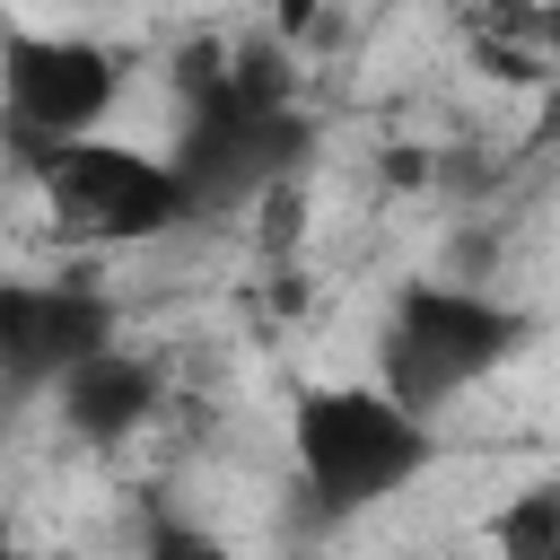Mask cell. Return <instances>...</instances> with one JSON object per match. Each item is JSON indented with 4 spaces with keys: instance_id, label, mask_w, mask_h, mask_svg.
Wrapping results in <instances>:
<instances>
[{
    "instance_id": "6da1fadb",
    "label": "cell",
    "mask_w": 560,
    "mask_h": 560,
    "mask_svg": "<svg viewBox=\"0 0 560 560\" xmlns=\"http://www.w3.org/2000/svg\"><path fill=\"white\" fill-rule=\"evenodd\" d=\"M315 149V114L289 96V70L271 52H192L184 70V122H175V166L192 184L201 219L271 201Z\"/></svg>"
},
{
    "instance_id": "52a82bcc",
    "label": "cell",
    "mask_w": 560,
    "mask_h": 560,
    "mask_svg": "<svg viewBox=\"0 0 560 560\" xmlns=\"http://www.w3.org/2000/svg\"><path fill=\"white\" fill-rule=\"evenodd\" d=\"M158 402H166V376H158V359H140V350H96V359H79L61 385H52V411H61V429L79 438V446H122V438H140L149 420H158Z\"/></svg>"
},
{
    "instance_id": "8992f818",
    "label": "cell",
    "mask_w": 560,
    "mask_h": 560,
    "mask_svg": "<svg viewBox=\"0 0 560 560\" xmlns=\"http://www.w3.org/2000/svg\"><path fill=\"white\" fill-rule=\"evenodd\" d=\"M114 332H122V306L88 271H70V280H9L0 289V368H9L18 402L52 394L79 359L114 350Z\"/></svg>"
},
{
    "instance_id": "277c9868",
    "label": "cell",
    "mask_w": 560,
    "mask_h": 560,
    "mask_svg": "<svg viewBox=\"0 0 560 560\" xmlns=\"http://www.w3.org/2000/svg\"><path fill=\"white\" fill-rule=\"evenodd\" d=\"M18 175L35 184L44 219L61 245L79 254H122V245H158L175 228H192V184L166 149H131V140H52V149H26Z\"/></svg>"
},
{
    "instance_id": "7a4b0ae2",
    "label": "cell",
    "mask_w": 560,
    "mask_h": 560,
    "mask_svg": "<svg viewBox=\"0 0 560 560\" xmlns=\"http://www.w3.org/2000/svg\"><path fill=\"white\" fill-rule=\"evenodd\" d=\"M289 464L315 525L376 516L438 464V420H420L402 394L368 385H298L289 394Z\"/></svg>"
},
{
    "instance_id": "5b68a950",
    "label": "cell",
    "mask_w": 560,
    "mask_h": 560,
    "mask_svg": "<svg viewBox=\"0 0 560 560\" xmlns=\"http://www.w3.org/2000/svg\"><path fill=\"white\" fill-rule=\"evenodd\" d=\"M0 105H9V149H52V140H88L105 131V114L122 105V52L96 35H52V26H18L0 52Z\"/></svg>"
},
{
    "instance_id": "3957f363",
    "label": "cell",
    "mask_w": 560,
    "mask_h": 560,
    "mask_svg": "<svg viewBox=\"0 0 560 560\" xmlns=\"http://www.w3.org/2000/svg\"><path fill=\"white\" fill-rule=\"evenodd\" d=\"M525 341H534V315L516 298L464 289V280H402L376 324V385L402 394L420 420H446L464 394L516 368Z\"/></svg>"
},
{
    "instance_id": "9c48e42d",
    "label": "cell",
    "mask_w": 560,
    "mask_h": 560,
    "mask_svg": "<svg viewBox=\"0 0 560 560\" xmlns=\"http://www.w3.org/2000/svg\"><path fill=\"white\" fill-rule=\"evenodd\" d=\"M131 560H245L228 534H210L201 516H175V508H149L140 516V551Z\"/></svg>"
},
{
    "instance_id": "ba28073f",
    "label": "cell",
    "mask_w": 560,
    "mask_h": 560,
    "mask_svg": "<svg viewBox=\"0 0 560 560\" xmlns=\"http://www.w3.org/2000/svg\"><path fill=\"white\" fill-rule=\"evenodd\" d=\"M490 560H560V472L551 481H525L499 516H490Z\"/></svg>"
}]
</instances>
